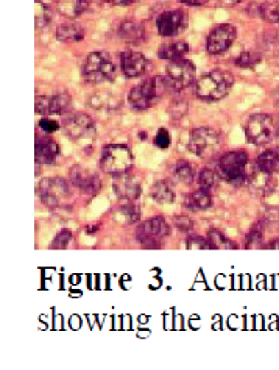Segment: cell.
<instances>
[{"label": "cell", "mask_w": 279, "mask_h": 370, "mask_svg": "<svg viewBox=\"0 0 279 370\" xmlns=\"http://www.w3.org/2000/svg\"><path fill=\"white\" fill-rule=\"evenodd\" d=\"M233 86V77L225 70H212L205 74L195 85V94L205 102H217L229 92Z\"/></svg>", "instance_id": "1"}, {"label": "cell", "mask_w": 279, "mask_h": 370, "mask_svg": "<svg viewBox=\"0 0 279 370\" xmlns=\"http://www.w3.org/2000/svg\"><path fill=\"white\" fill-rule=\"evenodd\" d=\"M116 66L108 53L92 52L83 66V77L89 83H105L114 79Z\"/></svg>", "instance_id": "2"}, {"label": "cell", "mask_w": 279, "mask_h": 370, "mask_svg": "<svg viewBox=\"0 0 279 370\" xmlns=\"http://www.w3.org/2000/svg\"><path fill=\"white\" fill-rule=\"evenodd\" d=\"M133 161V155L127 146L112 144L103 148L102 158H100V166H102V169L106 174L118 175L132 169Z\"/></svg>", "instance_id": "3"}, {"label": "cell", "mask_w": 279, "mask_h": 370, "mask_svg": "<svg viewBox=\"0 0 279 370\" xmlns=\"http://www.w3.org/2000/svg\"><path fill=\"white\" fill-rule=\"evenodd\" d=\"M247 164L248 155L245 152H229L218 161V175L228 183H245L248 178L245 172Z\"/></svg>", "instance_id": "4"}, {"label": "cell", "mask_w": 279, "mask_h": 370, "mask_svg": "<svg viewBox=\"0 0 279 370\" xmlns=\"http://www.w3.org/2000/svg\"><path fill=\"white\" fill-rule=\"evenodd\" d=\"M64 131H66V135L70 139L79 142L83 147H91L97 136L96 124H94L91 117L83 115V113L70 116L64 122Z\"/></svg>", "instance_id": "5"}, {"label": "cell", "mask_w": 279, "mask_h": 370, "mask_svg": "<svg viewBox=\"0 0 279 370\" xmlns=\"http://www.w3.org/2000/svg\"><path fill=\"white\" fill-rule=\"evenodd\" d=\"M222 139L216 130L201 127L194 130L189 139V150L200 158H212L220 150Z\"/></svg>", "instance_id": "6"}, {"label": "cell", "mask_w": 279, "mask_h": 370, "mask_svg": "<svg viewBox=\"0 0 279 370\" xmlns=\"http://www.w3.org/2000/svg\"><path fill=\"white\" fill-rule=\"evenodd\" d=\"M38 195L45 206L59 208L70 199L69 183L63 178H45L38 184Z\"/></svg>", "instance_id": "7"}, {"label": "cell", "mask_w": 279, "mask_h": 370, "mask_svg": "<svg viewBox=\"0 0 279 370\" xmlns=\"http://www.w3.org/2000/svg\"><path fill=\"white\" fill-rule=\"evenodd\" d=\"M245 133L248 141L254 146L269 144L276 138V125L269 115H254L245 125Z\"/></svg>", "instance_id": "8"}, {"label": "cell", "mask_w": 279, "mask_h": 370, "mask_svg": "<svg viewBox=\"0 0 279 370\" xmlns=\"http://www.w3.org/2000/svg\"><path fill=\"white\" fill-rule=\"evenodd\" d=\"M159 80L158 79H147L145 81L139 83L138 86H134L128 94L130 105L134 110L142 111L150 108L152 105L156 104L159 99Z\"/></svg>", "instance_id": "9"}, {"label": "cell", "mask_w": 279, "mask_h": 370, "mask_svg": "<svg viewBox=\"0 0 279 370\" xmlns=\"http://www.w3.org/2000/svg\"><path fill=\"white\" fill-rule=\"evenodd\" d=\"M165 74H167L169 85L175 91H183L195 80V66L189 59H175L167 64Z\"/></svg>", "instance_id": "10"}, {"label": "cell", "mask_w": 279, "mask_h": 370, "mask_svg": "<svg viewBox=\"0 0 279 370\" xmlns=\"http://www.w3.org/2000/svg\"><path fill=\"white\" fill-rule=\"evenodd\" d=\"M170 235V226L163 217H153L138 228V240L145 247H159Z\"/></svg>", "instance_id": "11"}, {"label": "cell", "mask_w": 279, "mask_h": 370, "mask_svg": "<svg viewBox=\"0 0 279 370\" xmlns=\"http://www.w3.org/2000/svg\"><path fill=\"white\" fill-rule=\"evenodd\" d=\"M236 27L229 26V23H223V26H218L209 33V37L206 39V49L212 55H217V53L228 50L236 41Z\"/></svg>", "instance_id": "12"}, {"label": "cell", "mask_w": 279, "mask_h": 370, "mask_svg": "<svg viewBox=\"0 0 279 370\" xmlns=\"http://www.w3.org/2000/svg\"><path fill=\"white\" fill-rule=\"evenodd\" d=\"M70 106V97L68 94L39 95L37 97V113L43 116L64 115Z\"/></svg>", "instance_id": "13"}, {"label": "cell", "mask_w": 279, "mask_h": 370, "mask_svg": "<svg viewBox=\"0 0 279 370\" xmlns=\"http://www.w3.org/2000/svg\"><path fill=\"white\" fill-rule=\"evenodd\" d=\"M247 184L254 195L260 197L271 194L276 188V182L275 178H273V174L259 169L256 164H254L251 174L247 178Z\"/></svg>", "instance_id": "14"}, {"label": "cell", "mask_w": 279, "mask_h": 370, "mask_svg": "<svg viewBox=\"0 0 279 370\" xmlns=\"http://www.w3.org/2000/svg\"><path fill=\"white\" fill-rule=\"evenodd\" d=\"M156 26L159 35H163V37H175L186 28V16L180 10L165 11L158 17Z\"/></svg>", "instance_id": "15"}, {"label": "cell", "mask_w": 279, "mask_h": 370, "mask_svg": "<svg viewBox=\"0 0 279 370\" xmlns=\"http://www.w3.org/2000/svg\"><path fill=\"white\" fill-rule=\"evenodd\" d=\"M70 180H72L74 186L79 188L85 194H97L100 188H102L100 178L96 174H92L91 171L80 166H75L70 169Z\"/></svg>", "instance_id": "16"}, {"label": "cell", "mask_w": 279, "mask_h": 370, "mask_svg": "<svg viewBox=\"0 0 279 370\" xmlns=\"http://www.w3.org/2000/svg\"><path fill=\"white\" fill-rule=\"evenodd\" d=\"M112 186H114V193L118 199L127 200V202L136 200L141 193L138 178L127 174V172L116 175L114 182H112Z\"/></svg>", "instance_id": "17"}, {"label": "cell", "mask_w": 279, "mask_h": 370, "mask_svg": "<svg viewBox=\"0 0 279 370\" xmlns=\"http://www.w3.org/2000/svg\"><path fill=\"white\" fill-rule=\"evenodd\" d=\"M122 70L128 79L142 75L148 68L147 58L139 52H123L122 53Z\"/></svg>", "instance_id": "18"}, {"label": "cell", "mask_w": 279, "mask_h": 370, "mask_svg": "<svg viewBox=\"0 0 279 370\" xmlns=\"http://www.w3.org/2000/svg\"><path fill=\"white\" fill-rule=\"evenodd\" d=\"M59 155V146L53 139L39 138L37 139V150H34V158L39 164H52Z\"/></svg>", "instance_id": "19"}, {"label": "cell", "mask_w": 279, "mask_h": 370, "mask_svg": "<svg viewBox=\"0 0 279 370\" xmlns=\"http://www.w3.org/2000/svg\"><path fill=\"white\" fill-rule=\"evenodd\" d=\"M59 13L68 17H79L85 13L89 0H55Z\"/></svg>", "instance_id": "20"}, {"label": "cell", "mask_w": 279, "mask_h": 370, "mask_svg": "<svg viewBox=\"0 0 279 370\" xmlns=\"http://www.w3.org/2000/svg\"><path fill=\"white\" fill-rule=\"evenodd\" d=\"M56 38L64 43H79L85 38V32L76 23H63L61 27L56 30Z\"/></svg>", "instance_id": "21"}, {"label": "cell", "mask_w": 279, "mask_h": 370, "mask_svg": "<svg viewBox=\"0 0 279 370\" xmlns=\"http://www.w3.org/2000/svg\"><path fill=\"white\" fill-rule=\"evenodd\" d=\"M186 205L192 210H207L212 205L211 193L206 189H198L186 197Z\"/></svg>", "instance_id": "22"}, {"label": "cell", "mask_w": 279, "mask_h": 370, "mask_svg": "<svg viewBox=\"0 0 279 370\" xmlns=\"http://www.w3.org/2000/svg\"><path fill=\"white\" fill-rule=\"evenodd\" d=\"M189 52V46L186 43H172L165 44L159 50V58L167 59V61H175V59H181Z\"/></svg>", "instance_id": "23"}, {"label": "cell", "mask_w": 279, "mask_h": 370, "mask_svg": "<svg viewBox=\"0 0 279 370\" xmlns=\"http://www.w3.org/2000/svg\"><path fill=\"white\" fill-rule=\"evenodd\" d=\"M256 166L259 169L270 172V174H275V172L279 171V152L267 150L264 153H260L259 158L256 159Z\"/></svg>", "instance_id": "24"}, {"label": "cell", "mask_w": 279, "mask_h": 370, "mask_svg": "<svg viewBox=\"0 0 279 370\" xmlns=\"http://www.w3.org/2000/svg\"><path fill=\"white\" fill-rule=\"evenodd\" d=\"M118 37L128 41V43H138L139 39L144 38V30L136 22L128 21L118 27Z\"/></svg>", "instance_id": "25"}, {"label": "cell", "mask_w": 279, "mask_h": 370, "mask_svg": "<svg viewBox=\"0 0 279 370\" xmlns=\"http://www.w3.org/2000/svg\"><path fill=\"white\" fill-rule=\"evenodd\" d=\"M152 197L158 204H172L175 199L174 189L170 188V184L167 182H158L154 183V186L152 188Z\"/></svg>", "instance_id": "26"}, {"label": "cell", "mask_w": 279, "mask_h": 370, "mask_svg": "<svg viewBox=\"0 0 279 370\" xmlns=\"http://www.w3.org/2000/svg\"><path fill=\"white\" fill-rule=\"evenodd\" d=\"M114 217H116L117 222L132 225L139 220V210H138V206H134L133 204L122 205L121 208H117L116 210Z\"/></svg>", "instance_id": "27"}, {"label": "cell", "mask_w": 279, "mask_h": 370, "mask_svg": "<svg viewBox=\"0 0 279 370\" xmlns=\"http://www.w3.org/2000/svg\"><path fill=\"white\" fill-rule=\"evenodd\" d=\"M174 175L178 182L191 183L194 180V169L186 161H178L174 167Z\"/></svg>", "instance_id": "28"}, {"label": "cell", "mask_w": 279, "mask_h": 370, "mask_svg": "<svg viewBox=\"0 0 279 370\" xmlns=\"http://www.w3.org/2000/svg\"><path fill=\"white\" fill-rule=\"evenodd\" d=\"M34 8H37V13H34V19H37V27L38 28H45L52 21L50 8L47 7L45 3L41 2V0H37V3H34Z\"/></svg>", "instance_id": "29"}, {"label": "cell", "mask_w": 279, "mask_h": 370, "mask_svg": "<svg viewBox=\"0 0 279 370\" xmlns=\"http://www.w3.org/2000/svg\"><path fill=\"white\" fill-rule=\"evenodd\" d=\"M198 184L201 186V189H206L211 193V191L218 184V174L211 169H203L198 175Z\"/></svg>", "instance_id": "30"}, {"label": "cell", "mask_w": 279, "mask_h": 370, "mask_svg": "<svg viewBox=\"0 0 279 370\" xmlns=\"http://www.w3.org/2000/svg\"><path fill=\"white\" fill-rule=\"evenodd\" d=\"M207 240H209L212 249H234L236 244L228 241V237H225L223 233L217 230H211L207 233Z\"/></svg>", "instance_id": "31"}, {"label": "cell", "mask_w": 279, "mask_h": 370, "mask_svg": "<svg viewBox=\"0 0 279 370\" xmlns=\"http://www.w3.org/2000/svg\"><path fill=\"white\" fill-rule=\"evenodd\" d=\"M260 61V55L254 50H247L242 52L239 57L236 58V66L239 68H253L254 64H258Z\"/></svg>", "instance_id": "32"}, {"label": "cell", "mask_w": 279, "mask_h": 370, "mask_svg": "<svg viewBox=\"0 0 279 370\" xmlns=\"http://www.w3.org/2000/svg\"><path fill=\"white\" fill-rule=\"evenodd\" d=\"M186 247L191 250H206V249H212L209 240H205V237L200 236H192L189 237L186 242Z\"/></svg>", "instance_id": "33"}, {"label": "cell", "mask_w": 279, "mask_h": 370, "mask_svg": "<svg viewBox=\"0 0 279 370\" xmlns=\"http://www.w3.org/2000/svg\"><path fill=\"white\" fill-rule=\"evenodd\" d=\"M72 240V233L69 230H63L58 233V236L55 237V241L52 244V249H66L68 244Z\"/></svg>", "instance_id": "34"}, {"label": "cell", "mask_w": 279, "mask_h": 370, "mask_svg": "<svg viewBox=\"0 0 279 370\" xmlns=\"http://www.w3.org/2000/svg\"><path fill=\"white\" fill-rule=\"evenodd\" d=\"M260 240H262V225L256 224L254 225V228L250 231V235H248V237H247V246L248 247L258 246Z\"/></svg>", "instance_id": "35"}, {"label": "cell", "mask_w": 279, "mask_h": 370, "mask_svg": "<svg viewBox=\"0 0 279 370\" xmlns=\"http://www.w3.org/2000/svg\"><path fill=\"white\" fill-rule=\"evenodd\" d=\"M154 146H158L159 148H163V150H165V148L170 147V135H169L167 130L161 128L158 131L156 138H154Z\"/></svg>", "instance_id": "36"}, {"label": "cell", "mask_w": 279, "mask_h": 370, "mask_svg": "<svg viewBox=\"0 0 279 370\" xmlns=\"http://www.w3.org/2000/svg\"><path fill=\"white\" fill-rule=\"evenodd\" d=\"M262 16L269 22L279 23V5H269V7L262 8Z\"/></svg>", "instance_id": "37"}, {"label": "cell", "mask_w": 279, "mask_h": 370, "mask_svg": "<svg viewBox=\"0 0 279 370\" xmlns=\"http://www.w3.org/2000/svg\"><path fill=\"white\" fill-rule=\"evenodd\" d=\"M174 225H176L178 228L183 230V231H189L194 228V222L189 217L186 216H178L174 219Z\"/></svg>", "instance_id": "38"}, {"label": "cell", "mask_w": 279, "mask_h": 370, "mask_svg": "<svg viewBox=\"0 0 279 370\" xmlns=\"http://www.w3.org/2000/svg\"><path fill=\"white\" fill-rule=\"evenodd\" d=\"M39 127L44 131H47V133H53V131H56L59 128V124L56 121H53V119L45 117V119H41Z\"/></svg>", "instance_id": "39"}, {"label": "cell", "mask_w": 279, "mask_h": 370, "mask_svg": "<svg viewBox=\"0 0 279 370\" xmlns=\"http://www.w3.org/2000/svg\"><path fill=\"white\" fill-rule=\"evenodd\" d=\"M103 2L111 5H132L134 2H138V0H103Z\"/></svg>", "instance_id": "40"}, {"label": "cell", "mask_w": 279, "mask_h": 370, "mask_svg": "<svg viewBox=\"0 0 279 370\" xmlns=\"http://www.w3.org/2000/svg\"><path fill=\"white\" fill-rule=\"evenodd\" d=\"M181 2L191 5V7H198V5H205L206 2H209V0H181Z\"/></svg>", "instance_id": "41"}, {"label": "cell", "mask_w": 279, "mask_h": 370, "mask_svg": "<svg viewBox=\"0 0 279 370\" xmlns=\"http://www.w3.org/2000/svg\"><path fill=\"white\" fill-rule=\"evenodd\" d=\"M242 0H220V3L225 5V7H233V5H237Z\"/></svg>", "instance_id": "42"}, {"label": "cell", "mask_w": 279, "mask_h": 370, "mask_svg": "<svg viewBox=\"0 0 279 370\" xmlns=\"http://www.w3.org/2000/svg\"><path fill=\"white\" fill-rule=\"evenodd\" d=\"M267 247H269V249H279V240H276V241H273V242H270V244H269V246H267Z\"/></svg>", "instance_id": "43"}, {"label": "cell", "mask_w": 279, "mask_h": 370, "mask_svg": "<svg viewBox=\"0 0 279 370\" xmlns=\"http://www.w3.org/2000/svg\"><path fill=\"white\" fill-rule=\"evenodd\" d=\"M276 141H278V146H279V131L276 133Z\"/></svg>", "instance_id": "44"}]
</instances>
